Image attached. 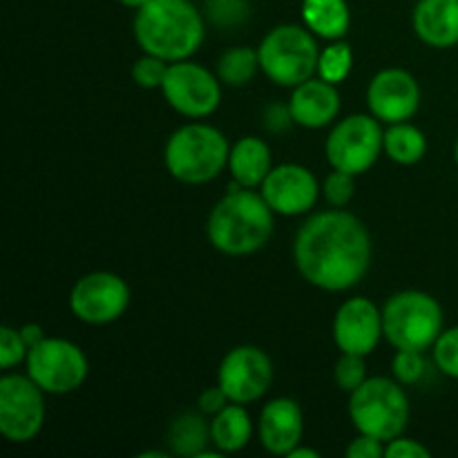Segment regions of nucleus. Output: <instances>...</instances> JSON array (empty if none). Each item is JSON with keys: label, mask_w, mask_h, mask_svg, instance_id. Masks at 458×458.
Wrapping results in <instances>:
<instances>
[{"label": "nucleus", "mask_w": 458, "mask_h": 458, "mask_svg": "<svg viewBox=\"0 0 458 458\" xmlns=\"http://www.w3.org/2000/svg\"><path fill=\"white\" fill-rule=\"evenodd\" d=\"M371 253L369 231L344 208L311 215L293 242V262L300 276L329 293L349 291L362 282Z\"/></svg>", "instance_id": "f257e3e1"}, {"label": "nucleus", "mask_w": 458, "mask_h": 458, "mask_svg": "<svg viewBox=\"0 0 458 458\" xmlns=\"http://www.w3.org/2000/svg\"><path fill=\"white\" fill-rule=\"evenodd\" d=\"M271 206L255 188L233 183L231 191L213 206L206 222V235L215 250L231 258L258 253L273 235Z\"/></svg>", "instance_id": "f03ea898"}, {"label": "nucleus", "mask_w": 458, "mask_h": 458, "mask_svg": "<svg viewBox=\"0 0 458 458\" xmlns=\"http://www.w3.org/2000/svg\"><path fill=\"white\" fill-rule=\"evenodd\" d=\"M132 31L143 52L168 63L191 58L206 38L204 18L191 0H148L134 13Z\"/></svg>", "instance_id": "7ed1b4c3"}, {"label": "nucleus", "mask_w": 458, "mask_h": 458, "mask_svg": "<svg viewBox=\"0 0 458 458\" xmlns=\"http://www.w3.org/2000/svg\"><path fill=\"white\" fill-rule=\"evenodd\" d=\"M231 143L215 125L192 121L168 137L164 148V164L170 177L188 186L208 183L228 168Z\"/></svg>", "instance_id": "20e7f679"}, {"label": "nucleus", "mask_w": 458, "mask_h": 458, "mask_svg": "<svg viewBox=\"0 0 458 458\" xmlns=\"http://www.w3.org/2000/svg\"><path fill=\"white\" fill-rule=\"evenodd\" d=\"M410 414L411 405L405 385L396 378H367L356 392L349 394V419L353 428L385 443L405 432Z\"/></svg>", "instance_id": "39448f33"}, {"label": "nucleus", "mask_w": 458, "mask_h": 458, "mask_svg": "<svg viewBox=\"0 0 458 458\" xmlns=\"http://www.w3.org/2000/svg\"><path fill=\"white\" fill-rule=\"evenodd\" d=\"M259 67L280 88H298L318 74L320 47L316 34L304 25H277L258 47Z\"/></svg>", "instance_id": "423d86ee"}, {"label": "nucleus", "mask_w": 458, "mask_h": 458, "mask_svg": "<svg viewBox=\"0 0 458 458\" xmlns=\"http://www.w3.org/2000/svg\"><path fill=\"white\" fill-rule=\"evenodd\" d=\"M383 331L392 347L428 352L443 334L441 304L425 291H401L385 302Z\"/></svg>", "instance_id": "0eeeda50"}, {"label": "nucleus", "mask_w": 458, "mask_h": 458, "mask_svg": "<svg viewBox=\"0 0 458 458\" xmlns=\"http://www.w3.org/2000/svg\"><path fill=\"white\" fill-rule=\"evenodd\" d=\"M385 152V130L374 114H349L334 125L325 143L327 161L334 170L362 174Z\"/></svg>", "instance_id": "6e6552de"}, {"label": "nucleus", "mask_w": 458, "mask_h": 458, "mask_svg": "<svg viewBox=\"0 0 458 458\" xmlns=\"http://www.w3.org/2000/svg\"><path fill=\"white\" fill-rule=\"evenodd\" d=\"M27 376L45 394L65 396L88 380L89 362L79 344L65 338H45L27 353Z\"/></svg>", "instance_id": "1a4fd4ad"}, {"label": "nucleus", "mask_w": 458, "mask_h": 458, "mask_svg": "<svg viewBox=\"0 0 458 458\" xmlns=\"http://www.w3.org/2000/svg\"><path fill=\"white\" fill-rule=\"evenodd\" d=\"M222 81L208 67L191 61L170 63L161 92L174 112L188 119H206L222 103Z\"/></svg>", "instance_id": "9d476101"}, {"label": "nucleus", "mask_w": 458, "mask_h": 458, "mask_svg": "<svg viewBox=\"0 0 458 458\" xmlns=\"http://www.w3.org/2000/svg\"><path fill=\"white\" fill-rule=\"evenodd\" d=\"M45 425V392L21 374L0 378V434L9 443H30Z\"/></svg>", "instance_id": "9b49d317"}, {"label": "nucleus", "mask_w": 458, "mask_h": 458, "mask_svg": "<svg viewBox=\"0 0 458 458\" xmlns=\"http://www.w3.org/2000/svg\"><path fill=\"white\" fill-rule=\"evenodd\" d=\"M130 304V286L121 276L94 271L79 277L70 291V311L76 320L92 327L112 325Z\"/></svg>", "instance_id": "f8f14e48"}, {"label": "nucleus", "mask_w": 458, "mask_h": 458, "mask_svg": "<svg viewBox=\"0 0 458 458\" xmlns=\"http://www.w3.org/2000/svg\"><path fill=\"white\" fill-rule=\"evenodd\" d=\"M217 383L233 403L250 405L259 401L273 385V362L264 349L253 344L233 347L222 358L217 369Z\"/></svg>", "instance_id": "ddd939ff"}, {"label": "nucleus", "mask_w": 458, "mask_h": 458, "mask_svg": "<svg viewBox=\"0 0 458 458\" xmlns=\"http://www.w3.org/2000/svg\"><path fill=\"white\" fill-rule=\"evenodd\" d=\"M420 85L414 74L401 67L380 70L367 88V107L380 123L410 121L419 112Z\"/></svg>", "instance_id": "4468645a"}, {"label": "nucleus", "mask_w": 458, "mask_h": 458, "mask_svg": "<svg viewBox=\"0 0 458 458\" xmlns=\"http://www.w3.org/2000/svg\"><path fill=\"white\" fill-rule=\"evenodd\" d=\"M259 192L276 215L298 217L318 204L322 191L311 170L300 164H282L273 165Z\"/></svg>", "instance_id": "2eb2a0df"}, {"label": "nucleus", "mask_w": 458, "mask_h": 458, "mask_svg": "<svg viewBox=\"0 0 458 458\" xmlns=\"http://www.w3.org/2000/svg\"><path fill=\"white\" fill-rule=\"evenodd\" d=\"M334 343L340 352L369 356L378 347L383 331V309L365 295L344 300L334 318Z\"/></svg>", "instance_id": "dca6fc26"}, {"label": "nucleus", "mask_w": 458, "mask_h": 458, "mask_svg": "<svg viewBox=\"0 0 458 458\" xmlns=\"http://www.w3.org/2000/svg\"><path fill=\"white\" fill-rule=\"evenodd\" d=\"M258 437L264 450L273 456H289L302 443L304 414L293 398H273L259 411Z\"/></svg>", "instance_id": "f3484780"}, {"label": "nucleus", "mask_w": 458, "mask_h": 458, "mask_svg": "<svg viewBox=\"0 0 458 458\" xmlns=\"http://www.w3.org/2000/svg\"><path fill=\"white\" fill-rule=\"evenodd\" d=\"M343 107L338 85L329 81L313 76L304 81L298 88H293L289 98V110L293 116V123L309 130H320L334 123Z\"/></svg>", "instance_id": "a211bd4d"}, {"label": "nucleus", "mask_w": 458, "mask_h": 458, "mask_svg": "<svg viewBox=\"0 0 458 458\" xmlns=\"http://www.w3.org/2000/svg\"><path fill=\"white\" fill-rule=\"evenodd\" d=\"M411 25L429 47H454L458 45V0H419Z\"/></svg>", "instance_id": "6ab92c4d"}, {"label": "nucleus", "mask_w": 458, "mask_h": 458, "mask_svg": "<svg viewBox=\"0 0 458 458\" xmlns=\"http://www.w3.org/2000/svg\"><path fill=\"white\" fill-rule=\"evenodd\" d=\"M273 170L271 148L259 137H242L231 146L228 173L242 188H259Z\"/></svg>", "instance_id": "aec40b11"}, {"label": "nucleus", "mask_w": 458, "mask_h": 458, "mask_svg": "<svg viewBox=\"0 0 458 458\" xmlns=\"http://www.w3.org/2000/svg\"><path fill=\"white\" fill-rule=\"evenodd\" d=\"M253 437V419L246 405L231 403L210 420V443L222 454H237L244 450Z\"/></svg>", "instance_id": "412c9836"}, {"label": "nucleus", "mask_w": 458, "mask_h": 458, "mask_svg": "<svg viewBox=\"0 0 458 458\" xmlns=\"http://www.w3.org/2000/svg\"><path fill=\"white\" fill-rule=\"evenodd\" d=\"M304 27L318 38L338 40L352 25V12L347 0H302Z\"/></svg>", "instance_id": "4be33fe9"}, {"label": "nucleus", "mask_w": 458, "mask_h": 458, "mask_svg": "<svg viewBox=\"0 0 458 458\" xmlns=\"http://www.w3.org/2000/svg\"><path fill=\"white\" fill-rule=\"evenodd\" d=\"M210 443V423L201 414L183 411L170 423L168 445L170 452L177 456L197 458Z\"/></svg>", "instance_id": "5701e85b"}, {"label": "nucleus", "mask_w": 458, "mask_h": 458, "mask_svg": "<svg viewBox=\"0 0 458 458\" xmlns=\"http://www.w3.org/2000/svg\"><path fill=\"white\" fill-rule=\"evenodd\" d=\"M385 155L401 165H414L428 155V137L410 121L392 123L385 130Z\"/></svg>", "instance_id": "b1692460"}, {"label": "nucleus", "mask_w": 458, "mask_h": 458, "mask_svg": "<svg viewBox=\"0 0 458 458\" xmlns=\"http://www.w3.org/2000/svg\"><path fill=\"white\" fill-rule=\"evenodd\" d=\"M262 70L259 67L258 49H250L240 45L224 52L217 61V76L224 85L231 88H244L246 83L255 79V74Z\"/></svg>", "instance_id": "393cba45"}, {"label": "nucleus", "mask_w": 458, "mask_h": 458, "mask_svg": "<svg viewBox=\"0 0 458 458\" xmlns=\"http://www.w3.org/2000/svg\"><path fill=\"white\" fill-rule=\"evenodd\" d=\"M353 67V49L343 38L331 40L325 49H320V61H318V76L329 83L338 85L347 81Z\"/></svg>", "instance_id": "a878e982"}, {"label": "nucleus", "mask_w": 458, "mask_h": 458, "mask_svg": "<svg viewBox=\"0 0 458 458\" xmlns=\"http://www.w3.org/2000/svg\"><path fill=\"white\" fill-rule=\"evenodd\" d=\"M425 371H428V362H425V352H414V349H398L396 356L392 360V376L401 385L410 387L423 380Z\"/></svg>", "instance_id": "bb28decb"}, {"label": "nucleus", "mask_w": 458, "mask_h": 458, "mask_svg": "<svg viewBox=\"0 0 458 458\" xmlns=\"http://www.w3.org/2000/svg\"><path fill=\"white\" fill-rule=\"evenodd\" d=\"M367 356H358V353H344L338 358L334 367V380L338 389L352 394L360 387L367 380Z\"/></svg>", "instance_id": "cd10ccee"}, {"label": "nucleus", "mask_w": 458, "mask_h": 458, "mask_svg": "<svg viewBox=\"0 0 458 458\" xmlns=\"http://www.w3.org/2000/svg\"><path fill=\"white\" fill-rule=\"evenodd\" d=\"M432 358L441 374L458 380V327L443 329L432 347Z\"/></svg>", "instance_id": "c85d7f7f"}, {"label": "nucleus", "mask_w": 458, "mask_h": 458, "mask_svg": "<svg viewBox=\"0 0 458 458\" xmlns=\"http://www.w3.org/2000/svg\"><path fill=\"white\" fill-rule=\"evenodd\" d=\"M170 63L164 58L155 56V54L143 52L141 58H137L132 65V79L139 88L143 89H161L165 74H168Z\"/></svg>", "instance_id": "c756f323"}, {"label": "nucleus", "mask_w": 458, "mask_h": 458, "mask_svg": "<svg viewBox=\"0 0 458 458\" xmlns=\"http://www.w3.org/2000/svg\"><path fill=\"white\" fill-rule=\"evenodd\" d=\"M353 192H356V174L343 173V170L329 173L322 183V195L334 208H344L353 199Z\"/></svg>", "instance_id": "7c9ffc66"}, {"label": "nucleus", "mask_w": 458, "mask_h": 458, "mask_svg": "<svg viewBox=\"0 0 458 458\" xmlns=\"http://www.w3.org/2000/svg\"><path fill=\"white\" fill-rule=\"evenodd\" d=\"M30 347L22 340L21 329H12V327H0V367L4 371L13 369L16 365L27 360Z\"/></svg>", "instance_id": "2f4dec72"}, {"label": "nucleus", "mask_w": 458, "mask_h": 458, "mask_svg": "<svg viewBox=\"0 0 458 458\" xmlns=\"http://www.w3.org/2000/svg\"><path fill=\"white\" fill-rule=\"evenodd\" d=\"M208 16L217 25H237L249 16L246 0H208Z\"/></svg>", "instance_id": "473e14b6"}, {"label": "nucleus", "mask_w": 458, "mask_h": 458, "mask_svg": "<svg viewBox=\"0 0 458 458\" xmlns=\"http://www.w3.org/2000/svg\"><path fill=\"white\" fill-rule=\"evenodd\" d=\"M432 452L420 441L407 437H396L385 445V458H429Z\"/></svg>", "instance_id": "72a5a7b5"}, {"label": "nucleus", "mask_w": 458, "mask_h": 458, "mask_svg": "<svg viewBox=\"0 0 458 458\" xmlns=\"http://www.w3.org/2000/svg\"><path fill=\"white\" fill-rule=\"evenodd\" d=\"M385 445L387 443L380 441V438L358 432V437L349 441L344 454H347V458H385Z\"/></svg>", "instance_id": "f704fd0d"}, {"label": "nucleus", "mask_w": 458, "mask_h": 458, "mask_svg": "<svg viewBox=\"0 0 458 458\" xmlns=\"http://www.w3.org/2000/svg\"><path fill=\"white\" fill-rule=\"evenodd\" d=\"M231 398H228V394L224 392L222 385H213V387L204 389V392L199 394V401H197V407H199L201 414L206 416H215L219 414V411L224 410V407L231 405Z\"/></svg>", "instance_id": "c9c22d12"}, {"label": "nucleus", "mask_w": 458, "mask_h": 458, "mask_svg": "<svg viewBox=\"0 0 458 458\" xmlns=\"http://www.w3.org/2000/svg\"><path fill=\"white\" fill-rule=\"evenodd\" d=\"M291 123H293V116H291L289 106H271L264 112V125L273 132H282Z\"/></svg>", "instance_id": "e433bc0d"}, {"label": "nucleus", "mask_w": 458, "mask_h": 458, "mask_svg": "<svg viewBox=\"0 0 458 458\" xmlns=\"http://www.w3.org/2000/svg\"><path fill=\"white\" fill-rule=\"evenodd\" d=\"M21 335H22V340H25V344L30 349L36 347V344L43 343V340L47 338V335L43 334V327L36 325V322H30V325L21 327Z\"/></svg>", "instance_id": "4c0bfd02"}, {"label": "nucleus", "mask_w": 458, "mask_h": 458, "mask_svg": "<svg viewBox=\"0 0 458 458\" xmlns=\"http://www.w3.org/2000/svg\"><path fill=\"white\" fill-rule=\"evenodd\" d=\"M286 458H320V454H318L316 450H309V447L298 445L289 452V456Z\"/></svg>", "instance_id": "58836bf2"}, {"label": "nucleus", "mask_w": 458, "mask_h": 458, "mask_svg": "<svg viewBox=\"0 0 458 458\" xmlns=\"http://www.w3.org/2000/svg\"><path fill=\"white\" fill-rule=\"evenodd\" d=\"M121 4H123V7H130V9H139V7H143V4L148 3V0H119Z\"/></svg>", "instance_id": "ea45409f"}, {"label": "nucleus", "mask_w": 458, "mask_h": 458, "mask_svg": "<svg viewBox=\"0 0 458 458\" xmlns=\"http://www.w3.org/2000/svg\"><path fill=\"white\" fill-rule=\"evenodd\" d=\"M141 458H148V456H157V458H164L165 454L164 452H143V454H139Z\"/></svg>", "instance_id": "a19ab883"}, {"label": "nucleus", "mask_w": 458, "mask_h": 458, "mask_svg": "<svg viewBox=\"0 0 458 458\" xmlns=\"http://www.w3.org/2000/svg\"><path fill=\"white\" fill-rule=\"evenodd\" d=\"M454 161H456V165H458V139H456V146H454Z\"/></svg>", "instance_id": "79ce46f5"}]
</instances>
